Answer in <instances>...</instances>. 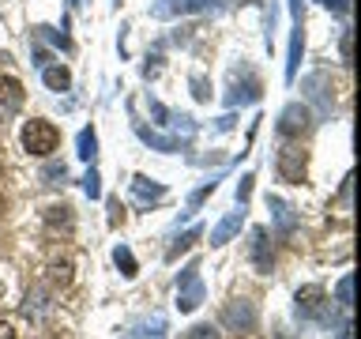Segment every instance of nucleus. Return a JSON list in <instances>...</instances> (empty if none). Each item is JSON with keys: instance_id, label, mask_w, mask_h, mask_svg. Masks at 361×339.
<instances>
[{"instance_id": "1", "label": "nucleus", "mask_w": 361, "mask_h": 339, "mask_svg": "<svg viewBox=\"0 0 361 339\" xmlns=\"http://www.w3.org/2000/svg\"><path fill=\"white\" fill-rule=\"evenodd\" d=\"M203 298H207V287H203V279H200V264L192 260V264H185L177 275V309L196 313L203 305Z\"/></svg>"}, {"instance_id": "2", "label": "nucleus", "mask_w": 361, "mask_h": 339, "mask_svg": "<svg viewBox=\"0 0 361 339\" xmlns=\"http://www.w3.org/2000/svg\"><path fill=\"white\" fill-rule=\"evenodd\" d=\"M56 143H61V132H56L53 121H27V129H23V147H27V155L49 158L56 151Z\"/></svg>"}, {"instance_id": "3", "label": "nucleus", "mask_w": 361, "mask_h": 339, "mask_svg": "<svg viewBox=\"0 0 361 339\" xmlns=\"http://www.w3.org/2000/svg\"><path fill=\"white\" fill-rule=\"evenodd\" d=\"M275 170L286 185H301L305 181V170H309V151L301 143H282L279 147V158H275Z\"/></svg>"}, {"instance_id": "4", "label": "nucleus", "mask_w": 361, "mask_h": 339, "mask_svg": "<svg viewBox=\"0 0 361 339\" xmlns=\"http://www.w3.org/2000/svg\"><path fill=\"white\" fill-rule=\"evenodd\" d=\"M293 313L301 316V321H316V324H327V313H331V302H327L324 287H301L298 298H293Z\"/></svg>"}, {"instance_id": "5", "label": "nucleus", "mask_w": 361, "mask_h": 339, "mask_svg": "<svg viewBox=\"0 0 361 339\" xmlns=\"http://www.w3.org/2000/svg\"><path fill=\"white\" fill-rule=\"evenodd\" d=\"M222 328L230 335H248L256 328V305L248 302V298H233V302H226V309H222Z\"/></svg>"}, {"instance_id": "6", "label": "nucleus", "mask_w": 361, "mask_h": 339, "mask_svg": "<svg viewBox=\"0 0 361 339\" xmlns=\"http://www.w3.org/2000/svg\"><path fill=\"white\" fill-rule=\"evenodd\" d=\"M279 136L282 140H298V136H305L312 129V113H309V106H305V102H290L286 109L279 113Z\"/></svg>"}, {"instance_id": "7", "label": "nucleus", "mask_w": 361, "mask_h": 339, "mask_svg": "<svg viewBox=\"0 0 361 339\" xmlns=\"http://www.w3.org/2000/svg\"><path fill=\"white\" fill-rule=\"evenodd\" d=\"M248 260H252V268L259 275H271V268H275V249H271L264 226H252V230H248Z\"/></svg>"}, {"instance_id": "8", "label": "nucleus", "mask_w": 361, "mask_h": 339, "mask_svg": "<svg viewBox=\"0 0 361 339\" xmlns=\"http://www.w3.org/2000/svg\"><path fill=\"white\" fill-rule=\"evenodd\" d=\"M214 0H154L151 16L154 19H177V16H196V11H211Z\"/></svg>"}, {"instance_id": "9", "label": "nucleus", "mask_w": 361, "mask_h": 339, "mask_svg": "<svg viewBox=\"0 0 361 339\" xmlns=\"http://www.w3.org/2000/svg\"><path fill=\"white\" fill-rule=\"evenodd\" d=\"M301 90H305V98H309V102H316V106H320V113H331L335 95H331V83H327L324 72L305 76V79H301Z\"/></svg>"}, {"instance_id": "10", "label": "nucleus", "mask_w": 361, "mask_h": 339, "mask_svg": "<svg viewBox=\"0 0 361 339\" xmlns=\"http://www.w3.org/2000/svg\"><path fill=\"white\" fill-rule=\"evenodd\" d=\"M23 109V83L11 76H0V124L11 121Z\"/></svg>"}, {"instance_id": "11", "label": "nucleus", "mask_w": 361, "mask_h": 339, "mask_svg": "<svg viewBox=\"0 0 361 339\" xmlns=\"http://www.w3.org/2000/svg\"><path fill=\"white\" fill-rule=\"evenodd\" d=\"M132 129L135 136L147 143V147H154V151H166V155H173V151H185L188 140H177V136H162V132H154V129H147L143 121H132Z\"/></svg>"}, {"instance_id": "12", "label": "nucleus", "mask_w": 361, "mask_h": 339, "mask_svg": "<svg viewBox=\"0 0 361 339\" xmlns=\"http://www.w3.org/2000/svg\"><path fill=\"white\" fill-rule=\"evenodd\" d=\"M267 211H271V219H275V230H279L282 237H290L293 230H298V211H293L282 196H267Z\"/></svg>"}, {"instance_id": "13", "label": "nucleus", "mask_w": 361, "mask_h": 339, "mask_svg": "<svg viewBox=\"0 0 361 339\" xmlns=\"http://www.w3.org/2000/svg\"><path fill=\"white\" fill-rule=\"evenodd\" d=\"M259 98V79L252 72H245V83H230V90H226V106H248V102H256Z\"/></svg>"}, {"instance_id": "14", "label": "nucleus", "mask_w": 361, "mask_h": 339, "mask_svg": "<svg viewBox=\"0 0 361 339\" xmlns=\"http://www.w3.org/2000/svg\"><path fill=\"white\" fill-rule=\"evenodd\" d=\"M132 196L140 203H158V200H166V185H158V181H151L147 174H135L132 177Z\"/></svg>"}, {"instance_id": "15", "label": "nucleus", "mask_w": 361, "mask_h": 339, "mask_svg": "<svg viewBox=\"0 0 361 339\" xmlns=\"http://www.w3.org/2000/svg\"><path fill=\"white\" fill-rule=\"evenodd\" d=\"M301 53H305V19L293 23V30H290V56H286V79L298 76V68H301Z\"/></svg>"}, {"instance_id": "16", "label": "nucleus", "mask_w": 361, "mask_h": 339, "mask_svg": "<svg viewBox=\"0 0 361 339\" xmlns=\"http://www.w3.org/2000/svg\"><path fill=\"white\" fill-rule=\"evenodd\" d=\"M241 222H245V208L237 203V211H230V215H226V219L211 230V245H226L237 230H241Z\"/></svg>"}, {"instance_id": "17", "label": "nucleus", "mask_w": 361, "mask_h": 339, "mask_svg": "<svg viewBox=\"0 0 361 339\" xmlns=\"http://www.w3.org/2000/svg\"><path fill=\"white\" fill-rule=\"evenodd\" d=\"M45 226H49V230L56 234H72L75 230V215H72V208H68V203H56V208H45Z\"/></svg>"}, {"instance_id": "18", "label": "nucleus", "mask_w": 361, "mask_h": 339, "mask_svg": "<svg viewBox=\"0 0 361 339\" xmlns=\"http://www.w3.org/2000/svg\"><path fill=\"white\" fill-rule=\"evenodd\" d=\"M124 339H166V316H151V321L135 324Z\"/></svg>"}, {"instance_id": "19", "label": "nucleus", "mask_w": 361, "mask_h": 339, "mask_svg": "<svg viewBox=\"0 0 361 339\" xmlns=\"http://www.w3.org/2000/svg\"><path fill=\"white\" fill-rule=\"evenodd\" d=\"M49 309V294H45L42 287L27 290V302H23V316H30V321H38V316Z\"/></svg>"}, {"instance_id": "20", "label": "nucleus", "mask_w": 361, "mask_h": 339, "mask_svg": "<svg viewBox=\"0 0 361 339\" xmlns=\"http://www.w3.org/2000/svg\"><path fill=\"white\" fill-rule=\"evenodd\" d=\"M200 237H203V226H192V230H185V234H180V237H177V242H173V245H169V249H166V260H169V264H173V260H177L180 253H188V249H192V245H196V242H200Z\"/></svg>"}, {"instance_id": "21", "label": "nucleus", "mask_w": 361, "mask_h": 339, "mask_svg": "<svg viewBox=\"0 0 361 339\" xmlns=\"http://www.w3.org/2000/svg\"><path fill=\"white\" fill-rule=\"evenodd\" d=\"M42 79H45V87H49V90H68V87H72V76H68L64 64H45Z\"/></svg>"}, {"instance_id": "22", "label": "nucleus", "mask_w": 361, "mask_h": 339, "mask_svg": "<svg viewBox=\"0 0 361 339\" xmlns=\"http://www.w3.org/2000/svg\"><path fill=\"white\" fill-rule=\"evenodd\" d=\"M113 264L121 268L124 279H135V275H140V264H135V256H132L128 245H117V249H113Z\"/></svg>"}, {"instance_id": "23", "label": "nucleus", "mask_w": 361, "mask_h": 339, "mask_svg": "<svg viewBox=\"0 0 361 339\" xmlns=\"http://www.w3.org/2000/svg\"><path fill=\"white\" fill-rule=\"evenodd\" d=\"M350 294H354V275H343V279H338V290H335V305L343 309V316L354 313V302H350Z\"/></svg>"}, {"instance_id": "24", "label": "nucleus", "mask_w": 361, "mask_h": 339, "mask_svg": "<svg viewBox=\"0 0 361 339\" xmlns=\"http://www.w3.org/2000/svg\"><path fill=\"white\" fill-rule=\"evenodd\" d=\"M169 124H173V132H177V140H192L196 136L200 124L188 117V113H169Z\"/></svg>"}, {"instance_id": "25", "label": "nucleus", "mask_w": 361, "mask_h": 339, "mask_svg": "<svg viewBox=\"0 0 361 339\" xmlns=\"http://www.w3.org/2000/svg\"><path fill=\"white\" fill-rule=\"evenodd\" d=\"M94 155H98V136H94V129H83L79 132V158L94 162Z\"/></svg>"}, {"instance_id": "26", "label": "nucleus", "mask_w": 361, "mask_h": 339, "mask_svg": "<svg viewBox=\"0 0 361 339\" xmlns=\"http://www.w3.org/2000/svg\"><path fill=\"white\" fill-rule=\"evenodd\" d=\"M49 282L53 287H68V282H72V264H68V260H53L49 264Z\"/></svg>"}, {"instance_id": "27", "label": "nucleus", "mask_w": 361, "mask_h": 339, "mask_svg": "<svg viewBox=\"0 0 361 339\" xmlns=\"http://www.w3.org/2000/svg\"><path fill=\"white\" fill-rule=\"evenodd\" d=\"M68 19L61 23V30H53V27H38V34H42V38H49L53 45H61V49H72V38H68Z\"/></svg>"}, {"instance_id": "28", "label": "nucleus", "mask_w": 361, "mask_h": 339, "mask_svg": "<svg viewBox=\"0 0 361 339\" xmlns=\"http://www.w3.org/2000/svg\"><path fill=\"white\" fill-rule=\"evenodd\" d=\"M214 189H219V177H207V181H203V185H200V189H196V192H192V196H188V211H196V208H200V203L211 196Z\"/></svg>"}, {"instance_id": "29", "label": "nucleus", "mask_w": 361, "mask_h": 339, "mask_svg": "<svg viewBox=\"0 0 361 339\" xmlns=\"http://www.w3.org/2000/svg\"><path fill=\"white\" fill-rule=\"evenodd\" d=\"M338 53H343V64H354V30H343V38H338Z\"/></svg>"}, {"instance_id": "30", "label": "nucleus", "mask_w": 361, "mask_h": 339, "mask_svg": "<svg viewBox=\"0 0 361 339\" xmlns=\"http://www.w3.org/2000/svg\"><path fill=\"white\" fill-rule=\"evenodd\" d=\"M42 177H45V185H61V181L68 177V166H64V162H49Z\"/></svg>"}, {"instance_id": "31", "label": "nucleus", "mask_w": 361, "mask_h": 339, "mask_svg": "<svg viewBox=\"0 0 361 339\" xmlns=\"http://www.w3.org/2000/svg\"><path fill=\"white\" fill-rule=\"evenodd\" d=\"M83 192L90 200H98L102 196V177H98V170H87V177H83Z\"/></svg>"}, {"instance_id": "32", "label": "nucleus", "mask_w": 361, "mask_h": 339, "mask_svg": "<svg viewBox=\"0 0 361 339\" xmlns=\"http://www.w3.org/2000/svg\"><path fill=\"white\" fill-rule=\"evenodd\" d=\"M252 185H256V177H252V174H245L241 181H237V203H241V208L248 203V196H252Z\"/></svg>"}, {"instance_id": "33", "label": "nucleus", "mask_w": 361, "mask_h": 339, "mask_svg": "<svg viewBox=\"0 0 361 339\" xmlns=\"http://www.w3.org/2000/svg\"><path fill=\"white\" fill-rule=\"evenodd\" d=\"M188 339H222V335H219V328H211V324H196L188 332Z\"/></svg>"}, {"instance_id": "34", "label": "nucleus", "mask_w": 361, "mask_h": 339, "mask_svg": "<svg viewBox=\"0 0 361 339\" xmlns=\"http://www.w3.org/2000/svg\"><path fill=\"white\" fill-rule=\"evenodd\" d=\"M106 208H109V226H113V230H117V226L124 222V208H121V200H109Z\"/></svg>"}, {"instance_id": "35", "label": "nucleus", "mask_w": 361, "mask_h": 339, "mask_svg": "<svg viewBox=\"0 0 361 339\" xmlns=\"http://www.w3.org/2000/svg\"><path fill=\"white\" fill-rule=\"evenodd\" d=\"M151 117H154L158 124H169V109H166L158 98H151Z\"/></svg>"}, {"instance_id": "36", "label": "nucleus", "mask_w": 361, "mask_h": 339, "mask_svg": "<svg viewBox=\"0 0 361 339\" xmlns=\"http://www.w3.org/2000/svg\"><path fill=\"white\" fill-rule=\"evenodd\" d=\"M192 95H196L200 102H207V98H211V90H207V79H200V76L192 79Z\"/></svg>"}, {"instance_id": "37", "label": "nucleus", "mask_w": 361, "mask_h": 339, "mask_svg": "<svg viewBox=\"0 0 361 339\" xmlns=\"http://www.w3.org/2000/svg\"><path fill=\"white\" fill-rule=\"evenodd\" d=\"M327 11H335V16H350V0H324Z\"/></svg>"}, {"instance_id": "38", "label": "nucleus", "mask_w": 361, "mask_h": 339, "mask_svg": "<svg viewBox=\"0 0 361 339\" xmlns=\"http://www.w3.org/2000/svg\"><path fill=\"white\" fill-rule=\"evenodd\" d=\"M158 61H162V56H147V64H143V76H147V79H151V76H158V68H162Z\"/></svg>"}, {"instance_id": "39", "label": "nucleus", "mask_w": 361, "mask_h": 339, "mask_svg": "<svg viewBox=\"0 0 361 339\" xmlns=\"http://www.w3.org/2000/svg\"><path fill=\"white\" fill-rule=\"evenodd\" d=\"M49 61H53V56H49V49H34V64H38V68H45Z\"/></svg>"}, {"instance_id": "40", "label": "nucleus", "mask_w": 361, "mask_h": 339, "mask_svg": "<svg viewBox=\"0 0 361 339\" xmlns=\"http://www.w3.org/2000/svg\"><path fill=\"white\" fill-rule=\"evenodd\" d=\"M301 4H305V0H290V16H293V23H298V19H305V11H301Z\"/></svg>"}, {"instance_id": "41", "label": "nucleus", "mask_w": 361, "mask_h": 339, "mask_svg": "<svg viewBox=\"0 0 361 339\" xmlns=\"http://www.w3.org/2000/svg\"><path fill=\"white\" fill-rule=\"evenodd\" d=\"M233 121H237L233 113H226V117H222L219 124H214V129H219V132H230V129H233Z\"/></svg>"}, {"instance_id": "42", "label": "nucleus", "mask_w": 361, "mask_h": 339, "mask_svg": "<svg viewBox=\"0 0 361 339\" xmlns=\"http://www.w3.org/2000/svg\"><path fill=\"white\" fill-rule=\"evenodd\" d=\"M0 339H16V332H11V324L0 321Z\"/></svg>"}, {"instance_id": "43", "label": "nucleus", "mask_w": 361, "mask_h": 339, "mask_svg": "<svg viewBox=\"0 0 361 339\" xmlns=\"http://www.w3.org/2000/svg\"><path fill=\"white\" fill-rule=\"evenodd\" d=\"M275 339H290V335H286V332H275Z\"/></svg>"}, {"instance_id": "44", "label": "nucleus", "mask_w": 361, "mask_h": 339, "mask_svg": "<svg viewBox=\"0 0 361 339\" xmlns=\"http://www.w3.org/2000/svg\"><path fill=\"white\" fill-rule=\"evenodd\" d=\"M79 4H83V0H72V8H79Z\"/></svg>"}, {"instance_id": "45", "label": "nucleus", "mask_w": 361, "mask_h": 339, "mask_svg": "<svg viewBox=\"0 0 361 339\" xmlns=\"http://www.w3.org/2000/svg\"><path fill=\"white\" fill-rule=\"evenodd\" d=\"M0 298H4V282H0Z\"/></svg>"}, {"instance_id": "46", "label": "nucleus", "mask_w": 361, "mask_h": 339, "mask_svg": "<svg viewBox=\"0 0 361 339\" xmlns=\"http://www.w3.org/2000/svg\"><path fill=\"white\" fill-rule=\"evenodd\" d=\"M0 208H4V200H0Z\"/></svg>"}]
</instances>
